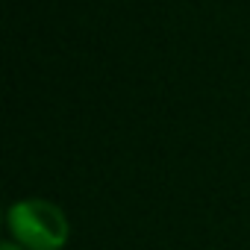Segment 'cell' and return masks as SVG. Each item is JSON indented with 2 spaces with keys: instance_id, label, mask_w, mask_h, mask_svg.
I'll list each match as a JSON object with an SVG mask.
<instances>
[{
  "instance_id": "7a4b0ae2",
  "label": "cell",
  "mask_w": 250,
  "mask_h": 250,
  "mask_svg": "<svg viewBox=\"0 0 250 250\" xmlns=\"http://www.w3.org/2000/svg\"><path fill=\"white\" fill-rule=\"evenodd\" d=\"M0 250H24V247H18L15 241H3V247H0Z\"/></svg>"
},
{
  "instance_id": "6da1fadb",
  "label": "cell",
  "mask_w": 250,
  "mask_h": 250,
  "mask_svg": "<svg viewBox=\"0 0 250 250\" xmlns=\"http://www.w3.org/2000/svg\"><path fill=\"white\" fill-rule=\"evenodd\" d=\"M12 241L24 250H62L71 238L68 215L42 197H27L9 206L6 215Z\"/></svg>"
}]
</instances>
